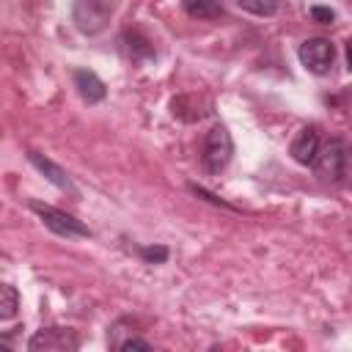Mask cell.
<instances>
[{
    "label": "cell",
    "instance_id": "cell-1",
    "mask_svg": "<svg viewBox=\"0 0 352 352\" xmlns=\"http://www.w3.org/2000/svg\"><path fill=\"white\" fill-rule=\"evenodd\" d=\"M234 157V140H231V132L217 124L206 132L204 138V151H201V162L209 173H220Z\"/></svg>",
    "mask_w": 352,
    "mask_h": 352
},
{
    "label": "cell",
    "instance_id": "cell-2",
    "mask_svg": "<svg viewBox=\"0 0 352 352\" xmlns=\"http://www.w3.org/2000/svg\"><path fill=\"white\" fill-rule=\"evenodd\" d=\"M30 209H33V212L38 214V220H41L52 234H58V236H91L88 226H85L82 220H77L74 214L63 212V209H55V206L41 204V201H33Z\"/></svg>",
    "mask_w": 352,
    "mask_h": 352
},
{
    "label": "cell",
    "instance_id": "cell-3",
    "mask_svg": "<svg viewBox=\"0 0 352 352\" xmlns=\"http://www.w3.org/2000/svg\"><path fill=\"white\" fill-rule=\"evenodd\" d=\"M344 160H346V143L341 138H330L319 146V154L314 160V170L327 182L344 179Z\"/></svg>",
    "mask_w": 352,
    "mask_h": 352
},
{
    "label": "cell",
    "instance_id": "cell-4",
    "mask_svg": "<svg viewBox=\"0 0 352 352\" xmlns=\"http://www.w3.org/2000/svg\"><path fill=\"white\" fill-rule=\"evenodd\" d=\"M297 55H300V63H302L308 72H314V74H327L330 66H333V60H336L333 44H330L327 38H322V36L305 38V41L300 44Z\"/></svg>",
    "mask_w": 352,
    "mask_h": 352
},
{
    "label": "cell",
    "instance_id": "cell-5",
    "mask_svg": "<svg viewBox=\"0 0 352 352\" xmlns=\"http://www.w3.org/2000/svg\"><path fill=\"white\" fill-rule=\"evenodd\" d=\"M80 346V338L69 327H41L30 341V352H74Z\"/></svg>",
    "mask_w": 352,
    "mask_h": 352
},
{
    "label": "cell",
    "instance_id": "cell-6",
    "mask_svg": "<svg viewBox=\"0 0 352 352\" xmlns=\"http://www.w3.org/2000/svg\"><path fill=\"white\" fill-rule=\"evenodd\" d=\"M319 146H322L319 132H316L314 126H302V129L297 132V138L292 140L289 154H292L294 162H300V165H314V160H316V154H319Z\"/></svg>",
    "mask_w": 352,
    "mask_h": 352
},
{
    "label": "cell",
    "instance_id": "cell-7",
    "mask_svg": "<svg viewBox=\"0 0 352 352\" xmlns=\"http://www.w3.org/2000/svg\"><path fill=\"white\" fill-rule=\"evenodd\" d=\"M74 85H77L80 96H82L88 104L102 102V99H104V94H107L104 82H102L91 69H74Z\"/></svg>",
    "mask_w": 352,
    "mask_h": 352
},
{
    "label": "cell",
    "instance_id": "cell-8",
    "mask_svg": "<svg viewBox=\"0 0 352 352\" xmlns=\"http://www.w3.org/2000/svg\"><path fill=\"white\" fill-rule=\"evenodd\" d=\"M28 160H30V162H33V165H36V168H38V170H41V173L55 184V187H60V190H72V179L66 176V170H63L60 165H55L52 160L41 157L38 151H30V154H28Z\"/></svg>",
    "mask_w": 352,
    "mask_h": 352
},
{
    "label": "cell",
    "instance_id": "cell-9",
    "mask_svg": "<svg viewBox=\"0 0 352 352\" xmlns=\"http://www.w3.org/2000/svg\"><path fill=\"white\" fill-rule=\"evenodd\" d=\"M184 11L192 19H217V16H223V6L217 0H184Z\"/></svg>",
    "mask_w": 352,
    "mask_h": 352
},
{
    "label": "cell",
    "instance_id": "cell-10",
    "mask_svg": "<svg viewBox=\"0 0 352 352\" xmlns=\"http://www.w3.org/2000/svg\"><path fill=\"white\" fill-rule=\"evenodd\" d=\"M236 6L248 14H256V16H272L280 11L283 0H236Z\"/></svg>",
    "mask_w": 352,
    "mask_h": 352
},
{
    "label": "cell",
    "instance_id": "cell-11",
    "mask_svg": "<svg viewBox=\"0 0 352 352\" xmlns=\"http://www.w3.org/2000/svg\"><path fill=\"white\" fill-rule=\"evenodd\" d=\"M19 308V294L11 283H3L0 286V319H11Z\"/></svg>",
    "mask_w": 352,
    "mask_h": 352
},
{
    "label": "cell",
    "instance_id": "cell-12",
    "mask_svg": "<svg viewBox=\"0 0 352 352\" xmlns=\"http://www.w3.org/2000/svg\"><path fill=\"white\" fill-rule=\"evenodd\" d=\"M135 44H129V52H132V58H151L154 55V50L148 47V41L143 38V36H138V33H126Z\"/></svg>",
    "mask_w": 352,
    "mask_h": 352
},
{
    "label": "cell",
    "instance_id": "cell-13",
    "mask_svg": "<svg viewBox=\"0 0 352 352\" xmlns=\"http://www.w3.org/2000/svg\"><path fill=\"white\" fill-rule=\"evenodd\" d=\"M116 349H118V352H132V349H140V352H148V349H151V344H148L146 338H140V336H129V338H124V341H118V344H116Z\"/></svg>",
    "mask_w": 352,
    "mask_h": 352
},
{
    "label": "cell",
    "instance_id": "cell-14",
    "mask_svg": "<svg viewBox=\"0 0 352 352\" xmlns=\"http://www.w3.org/2000/svg\"><path fill=\"white\" fill-rule=\"evenodd\" d=\"M140 256L146 258V261H165L168 258V248H162V245H157V248H140Z\"/></svg>",
    "mask_w": 352,
    "mask_h": 352
},
{
    "label": "cell",
    "instance_id": "cell-15",
    "mask_svg": "<svg viewBox=\"0 0 352 352\" xmlns=\"http://www.w3.org/2000/svg\"><path fill=\"white\" fill-rule=\"evenodd\" d=\"M311 19H314V22H322V25H330V22L336 19V14H333V8L314 6V8H311Z\"/></svg>",
    "mask_w": 352,
    "mask_h": 352
},
{
    "label": "cell",
    "instance_id": "cell-16",
    "mask_svg": "<svg viewBox=\"0 0 352 352\" xmlns=\"http://www.w3.org/2000/svg\"><path fill=\"white\" fill-rule=\"evenodd\" d=\"M344 182L352 187V143H346V160H344Z\"/></svg>",
    "mask_w": 352,
    "mask_h": 352
},
{
    "label": "cell",
    "instance_id": "cell-17",
    "mask_svg": "<svg viewBox=\"0 0 352 352\" xmlns=\"http://www.w3.org/2000/svg\"><path fill=\"white\" fill-rule=\"evenodd\" d=\"M346 66L352 69V38L346 41Z\"/></svg>",
    "mask_w": 352,
    "mask_h": 352
}]
</instances>
